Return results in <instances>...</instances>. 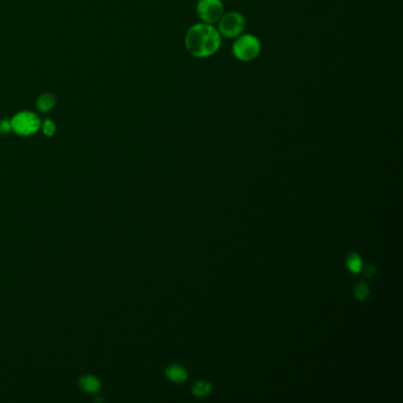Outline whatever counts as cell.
Listing matches in <instances>:
<instances>
[{"label":"cell","mask_w":403,"mask_h":403,"mask_svg":"<svg viewBox=\"0 0 403 403\" xmlns=\"http://www.w3.org/2000/svg\"><path fill=\"white\" fill-rule=\"evenodd\" d=\"M187 50L196 58L214 55L221 45V36L211 24H195L187 31L185 37Z\"/></svg>","instance_id":"6da1fadb"},{"label":"cell","mask_w":403,"mask_h":403,"mask_svg":"<svg viewBox=\"0 0 403 403\" xmlns=\"http://www.w3.org/2000/svg\"><path fill=\"white\" fill-rule=\"evenodd\" d=\"M262 50L259 39L252 34L238 36L232 46V52L240 62H251L256 59Z\"/></svg>","instance_id":"7a4b0ae2"},{"label":"cell","mask_w":403,"mask_h":403,"mask_svg":"<svg viewBox=\"0 0 403 403\" xmlns=\"http://www.w3.org/2000/svg\"><path fill=\"white\" fill-rule=\"evenodd\" d=\"M245 28V17L239 12H230L223 14L219 20V33L226 38H236L240 36Z\"/></svg>","instance_id":"3957f363"},{"label":"cell","mask_w":403,"mask_h":403,"mask_svg":"<svg viewBox=\"0 0 403 403\" xmlns=\"http://www.w3.org/2000/svg\"><path fill=\"white\" fill-rule=\"evenodd\" d=\"M11 127L18 135L28 136L37 133L40 128V120L36 114L30 112L18 113L11 120Z\"/></svg>","instance_id":"277c9868"},{"label":"cell","mask_w":403,"mask_h":403,"mask_svg":"<svg viewBox=\"0 0 403 403\" xmlns=\"http://www.w3.org/2000/svg\"><path fill=\"white\" fill-rule=\"evenodd\" d=\"M199 18L206 24H215L224 14L221 0H199L196 5Z\"/></svg>","instance_id":"5b68a950"},{"label":"cell","mask_w":403,"mask_h":403,"mask_svg":"<svg viewBox=\"0 0 403 403\" xmlns=\"http://www.w3.org/2000/svg\"><path fill=\"white\" fill-rule=\"evenodd\" d=\"M166 375L173 382L182 383L187 380V370L179 364H173L166 369Z\"/></svg>","instance_id":"8992f818"},{"label":"cell","mask_w":403,"mask_h":403,"mask_svg":"<svg viewBox=\"0 0 403 403\" xmlns=\"http://www.w3.org/2000/svg\"><path fill=\"white\" fill-rule=\"evenodd\" d=\"M56 104V98L51 94H45L42 95L37 100V106L39 108L42 112H49L51 110Z\"/></svg>","instance_id":"52a82bcc"},{"label":"cell","mask_w":403,"mask_h":403,"mask_svg":"<svg viewBox=\"0 0 403 403\" xmlns=\"http://www.w3.org/2000/svg\"><path fill=\"white\" fill-rule=\"evenodd\" d=\"M193 395L196 398H204V396L208 395L212 392V385L207 381H199L196 382L192 388Z\"/></svg>","instance_id":"ba28073f"},{"label":"cell","mask_w":403,"mask_h":403,"mask_svg":"<svg viewBox=\"0 0 403 403\" xmlns=\"http://www.w3.org/2000/svg\"><path fill=\"white\" fill-rule=\"evenodd\" d=\"M81 387L85 392L94 393L100 389V381L94 376H84L81 379Z\"/></svg>","instance_id":"9c48e42d"},{"label":"cell","mask_w":403,"mask_h":403,"mask_svg":"<svg viewBox=\"0 0 403 403\" xmlns=\"http://www.w3.org/2000/svg\"><path fill=\"white\" fill-rule=\"evenodd\" d=\"M348 269H350L352 273H358L362 269V259L356 253H351L347 259Z\"/></svg>","instance_id":"30bf717a"},{"label":"cell","mask_w":403,"mask_h":403,"mask_svg":"<svg viewBox=\"0 0 403 403\" xmlns=\"http://www.w3.org/2000/svg\"><path fill=\"white\" fill-rule=\"evenodd\" d=\"M354 293L358 300L367 299L368 296H369V286L364 281H360V283L355 285Z\"/></svg>","instance_id":"8fae6325"},{"label":"cell","mask_w":403,"mask_h":403,"mask_svg":"<svg viewBox=\"0 0 403 403\" xmlns=\"http://www.w3.org/2000/svg\"><path fill=\"white\" fill-rule=\"evenodd\" d=\"M43 132H44V134H45L46 136H52L53 134H55V132H56V126H55V123H53L52 121H50V120L45 121V123H44V125H43Z\"/></svg>","instance_id":"7c38bea8"},{"label":"cell","mask_w":403,"mask_h":403,"mask_svg":"<svg viewBox=\"0 0 403 403\" xmlns=\"http://www.w3.org/2000/svg\"><path fill=\"white\" fill-rule=\"evenodd\" d=\"M12 130V127H11V121H7V120H4L0 122V133H2V134H7Z\"/></svg>","instance_id":"4fadbf2b"},{"label":"cell","mask_w":403,"mask_h":403,"mask_svg":"<svg viewBox=\"0 0 403 403\" xmlns=\"http://www.w3.org/2000/svg\"><path fill=\"white\" fill-rule=\"evenodd\" d=\"M376 273V268L374 265H369L366 268V275L367 277H373Z\"/></svg>","instance_id":"5bb4252c"}]
</instances>
